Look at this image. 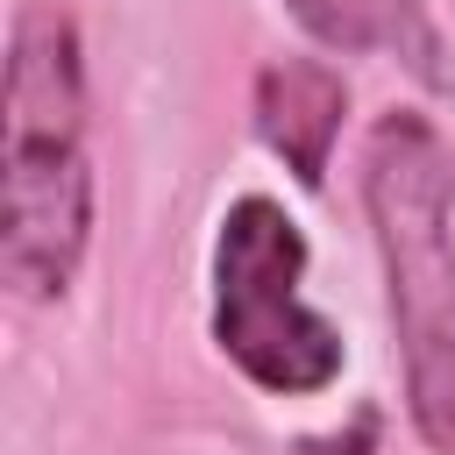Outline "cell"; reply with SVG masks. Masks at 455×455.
Segmentation results:
<instances>
[{"mask_svg": "<svg viewBox=\"0 0 455 455\" xmlns=\"http://www.w3.org/2000/svg\"><path fill=\"white\" fill-rule=\"evenodd\" d=\"M306 235L270 192H242L213 235V341L270 398H320L348 370V341L306 306Z\"/></svg>", "mask_w": 455, "mask_h": 455, "instance_id": "obj_3", "label": "cell"}, {"mask_svg": "<svg viewBox=\"0 0 455 455\" xmlns=\"http://www.w3.org/2000/svg\"><path fill=\"white\" fill-rule=\"evenodd\" d=\"M363 206L384 256L405 419L455 455V156L427 114H384L363 142Z\"/></svg>", "mask_w": 455, "mask_h": 455, "instance_id": "obj_1", "label": "cell"}, {"mask_svg": "<svg viewBox=\"0 0 455 455\" xmlns=\"http://www.w3.org/2000/svg\"><path fill=\"white\" fill-rule=\"evenodd\" d=\"M256 135L263 149L313 192L334 164V142H341V121H348V85L334 64L320 57H277L256 71Z\"/></svg>", "mask_w": 455, "mask_h": 455, "instance_id": "obj_4", "label": "cell"}, {"mask_svg": "<svg viewBox=\"0 0 455 455\" xmlns=\"http://www.w3.org/2000/svg\"><path fill=\"white\" fill-rule=\"evenodd\" d=\"M291 21L341 57H391L419 85H448V50L427 0H284Z\"/></svg>", "mask_w": 455, "mask_h": 455, "instance_id": "obj_5", "label": "cell"}, {"mask_svg": "<svg viewBox=\"0 0 455 455\" xmlns=\"http://www.w3.org/2000/svg\"><path fill=\"white\" fill-rule=\"evenodd\" d=\"M0 171H7L0 270L21 299H64L92 235V164H85L78 28L57 7H28L14 21Z\"/></svg>", "mask_w": 455, "mask_h": 455, "instance_id": "obj_2", "label": "cell"}]
</instances>
